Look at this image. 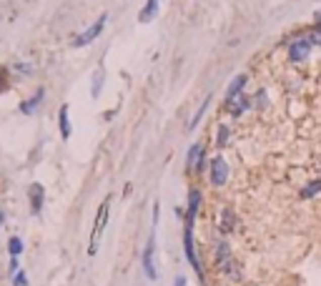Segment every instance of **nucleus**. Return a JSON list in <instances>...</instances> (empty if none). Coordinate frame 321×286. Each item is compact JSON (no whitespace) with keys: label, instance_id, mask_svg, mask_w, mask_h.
I'll return each instance as SVG.
<instances>
[{"label":"nucleus","instance_id":"412c9836","mask_svg":"<svg viewBox=\"0 0 321 286\" xmlns=\"http://www.w3.org/2000/svg\"><path fill=\"white\" fill-rule=\"evenodd\" d=\"M231 223H234V216L226 211V214H223V231H228V228H231Z\"/></svg>","mask_w":321,"mask_h":286},{"label":"nucleus","instance_id":"2eb2a0df","mask_svg":"<svg viewBox=\"0 0 321 286\" xmlns=\"http://www.w3.org/2000/svg\"><path fill=\"white\" fill-rule=\"evenodd\" d=\"M208 106H211V96H206V98H203V103H201V108L196 111V116H193V121H191V123H189V131H193V128L198 126V121L203 118V113H206V108H208Z\"/></svg>","mask_w":321,"mask_h":286},{"label":"nucleus","instance_id":"39448f33","mask_svg":"<svg viewBox=\"0 0 321 286\" xmlns=\"http://www.w3.org/2000/svg\"><path fill=\"white\" fill-rule=\"evenodd\" d=\"M211 183L213 186H223L226 183V178H228V163H226V158L223 156H216V158H211Z\"/></svg>","mask_w":321,"mask_h":286},{"label":"nucleus","instance_id":"6e6552de","mask_svg":"<svg viewBox=\"0 0 321 286\" xmlns=\"http://www.w3.org/2000/svg\"><path fill=\"white\" fill-rule=\"evenodd\" d=\"M43 96H45V90H43V88H38V90H35L28 101H20V113H23V116H33V113H35V108L43 103Z\"/></svg>","mask_w":321,"mask_h":286},{"label":"nucleus","instance_id":"0eeeda50","mask_svg":"<svg viewBox=\"0 0 321 286\" xmlns=\"http://www.w3.org/2000/svg\"><path fill=\"white\" fill-rule=\"evenodd\" d=\"M58 128H61V138L68 141L70 133H73V126H70V106L68 103H63L61 111H58Z\"/></svg>","mask_w":321,"mask_h":286},{"label":"nucleus","instance_id":"9b49d317","mask_svg":"<svg viewBox=\"0 0 321 286\" xmlns=\"http://www.w3.org/2000/svg\"><path fill=\"white\" fill-rule=\"evenodd\" d=\"M103 66H98L93 75H90V98L96 101V98H101V90H103Z\"/></svg>","mask_w":321,"mask_h":286},{"label":"nucleus","instance_id":"4be33fe9","mask_svg":"<svg viewBox=\"0 0 321 286\" xmlns=\"http://www.w3.org/2000/svg\"><path fill=\"white\" fill-rule=\"evenodd\" d=\"M256 106L261 108V106H266V90H258L256 93Z\"/></svg>","mask_w":321,"mask_h":286},{"label":"nucleus","instance_id":"f3484780","mask_svg":"<svg viewBox=\"0 0 321 286\" xmlns=\"http://www.w3.org/2000/svg\"><path fill=\"white\" fill-rule=\"evenodd\" d=\"M228 136H231L228 126H226V123H221V126H218V136H216V143H218V148H223V146L228 143Z\"/></svg>","mask_w":321,"mask_h":286},{"label":"nucleus","instance_id":"1a4fd4ad","mask_svg":"<svg viewBox=\"0 0 321 286\" xmlns=\"http://www.w3.org/2000/svg\"><path fill=\"white\" fill-rule=\"evenodd\" d=\"M226 108L231 111V116H241L246 108H251V98H249L246 93H241V96H236L234 101H226Z\"/></svg>","mask_w":321,"mask_h":286},{"label":"nucleus","instance_id":"9d476101","mask_svg":"<svg viewBox=\"0 0 321 286\" xmlns=\"http://www.w3.org/2000/svg\"><path fill=\"white\" fill-rule=\"evenodd\" d=\"M186 166L189 168H203V143H193L189 148V158H186Z\"/></svg>","mask_w":321,"mask_h":286},{"label":"nucleus","instance_id":"ddd939ff","mask_svg":"<svg viewBox=\"0 0 321 286\" xmlns=\"http://www.w3.org/2000/svg\"><path fill=\"white\" fill-rule=\"evenodd\" d=\"M158 3L161 0H146V5L138 13V23H151L156 18V13H158Z\"/></svg>","mask_w":321,"mask_h":286},{"label":"nucleus","instance_id":"4468645a","mask_svg":"<svg viewBox=\"0 0 321 286\" xmlns=\"http://www.w3.org/2000/svg\"><path fill=\"white\" fill-rule=\"evenodd\" d=\"M198 204H201V191L191 188V194H189V221H193V216L198 211Z\"/></svg>","mask_w":321,"mask_h":286},{"label":"nucleus","instance_id":"6ab92c4d","mask_svg":"<svg viewBox=\"0 0 321 286\" xmlns=\"http://www.w3.org/2000/svg\"><path fill=\"white\" fill-rule=\"evenodd\" d=\"M321 188V181H316V183H309V186H306V188H304V196H309V194H311V196H314V194H316V191H319Z\"/></svg>","mask_w":321,"mask_h":286},{"label":"nucleus","instance_id":"f03ea898","mask_svg":"<svg viewBox=\"0 0 321 286\" xmlns=\"http://www.w3.org/2000/svg\"><path fill=\"white\" fill-rule=\"evenodd\" d=\"M106 23H108V13H103L90 28H85L75 40H73V48H85V45H90V43H96V38H101V33H103V28H106Z\"/></svg>","mask_w":321,"mask_h":286},{"label":"nucleus","instance_id":"dca6fc26","mask_svg":"<svg viewBox=\"0 0 321 286\" xmlns=\"http://www.w3.org/2000/svg\"><path fill=\"white\" fill-rule=\"evenodd\" d=\"M20 251H23V241H20L18 236H10V239H8V254H10L13 259H18Z\"/></svg>","mask_w":321,"mask_h":286},{"label":"nucleus","instance_id":"393cba45","mask_svg":"<svg viewBox=\"0 0 321 286\" xmlns=\"http://www.w3.org/2000/svg\"><path fill=\"white\" fill-rule=\"evenodd\" d=\"M5 223V214H3V209H0V226Z\"/></svg>","mask_w":321,"mask_h":286},{"label":"nucleus","instance_id":"aec40b11","mask_svg":"<svg viewBox=\"0 0 321 286\" xmlns=\"http://www.w3.org/2000/svg\"><path fill=\"white\" fill-rule=\"evenodd\" d=\"M13 286H28V279H25V274H23V271H20V274H15Z\"/></svg>","mask_w":321,"mask_h":286},{"label":"nucleus","instance_id":"a211bd4d","mask_svg":"<svg viewBox=\"0 0 321 286\" xmlns=\"http://www.w3.org/2000/svg\"><path fill=\"white\" fill-rule=\"evenodd\" d=\"M8 88H10V83H8V68L0 66V93H5Z\"/></svg>","mask_w":321,"mask_h":286},{"label":"nucleus","instance_id":"5701e85b","mask_svg":"<svg viewBox=\"0 0 321 286\" xmlns=\"http://www.w3.org/2000/svg\"><path fill=\"white\" fill-rule=\"evenodd\" d=\"M311 38H314V43H321V23L314 28V35H311Z\"/></svg>","mask_w":321,"mask_h":286},{"label":"nucleus","instance_id":"423d86ee","mask_svg":"<svg viewBox=\"0 0 321 286\" xmlns=\"http://www.w3.org/2000/svg\"><path fill=\"white\" fill-rule=\"evenodd\" d=\"M28 196H30V211L38 216L40 214V209H43V201H45V188H43L40 183H30Z\"/></svg>","mask_w":321,"mask_h":286},{"label":"nucleus","instance_id":"f8f14e48","mask_svg":"<svg viewBox=\"0 0 321 286\" xmlns=\"http://www.w3.org/2000/svg\"><path fill=\"white\" fill-rule=\"evenodd\" d=\"M246 75L241 73V75H236L231 83H228V88H226V101H234L236 96H241V90H244V85H246Z\"/></svg>","mask_w":321,"mask_h":286},{"label":"nucleus","instance_id":"b1692460","mask_svg":"<svg viewBox=\"0 0 321 286\" xmlns=\"http://www.w3.org/2000/svg\"><path fill=\"white\" fill-rule=\"evenodd\" d=\"M173 286H186V279H184V276H178V279H176V284Z\"/></svg>","mask_w":321,"mask_h":286},{"label":"nucleus","instance_id":"20e7f679","mask_svg":"<svg viewBox=\"0 0 321 286\" xmlns=\"http://www.w3.org/2000/svg\"><path fill=\"white\" fill-rule=\"evenodd\" d=\"M311 45H314V38H296V40H291V45H289V58H291L294 63L306 61L309 53H311Z\"/></svg>","mask_w":321,"mask_h":286},{"label":"nucleus","instance_id":"f257e3e1","mask_svg":"<svg viewBox=\"0 0 321 286\" xmlns=\"http://www.w3.org/2000/svg\"><path fill=\"white\" fill-rule=\"evenodd\" d=\"M108 214H111V196H106V201L101 204L98 214H96V223H93V233H90V246H88V254L93 256L98 251V241L106 231V223H108Z\"/></svg>","mask_w":321,"mask_h":286},{"label":"nucleus","instance_id":"7ed1b4c3","mask_svg":"<svg viewBox=\"0 0 321 286\" xmlns=\"http://www.w3.org/2000/svg\"><path fill=\"white\" fill-rule=\"evenodd\" d=\"M153 223H156V221H153ZM153 254H156V228L151 231V236H148V244H146V249H143V259H141L143 274H146L148 279H156V266H153Z\"/></svg>","mask_w":321,"mask_h":286}]
</instances>
